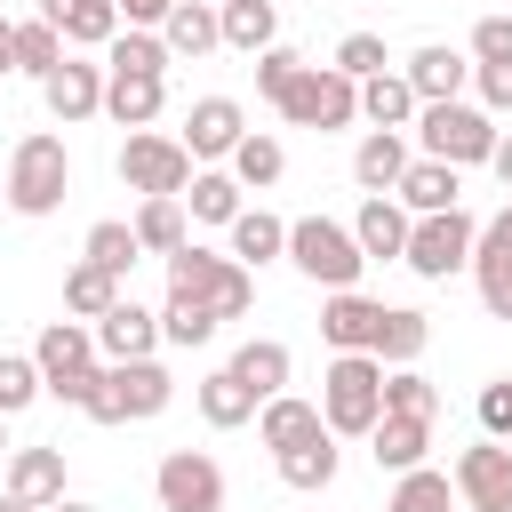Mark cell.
<instances>
[{"instance_id":"45","label":"cell","mask_w":512,"mask_h":512,"mask_svg":"<svg viewBox=\"0 0 512 512\" xmlns=\"http://www.w3.org/2000/svg\"><path fill=\"white\" fill-rule=\"evenodd\" d=\"M40 392H48L40 360H32V352H0V416H24Z\"/></svg>"},{"instance_id":"24","label":"cell","mask_w":512,"mask_h":512,"mask_svg":"<svg viewBox=\"0 0 512 512\" xmlns=\"http://www.w3.org/2000/svg\"><path fill=\"white\" fill-rule=\"evenodd\" d=\"M368 456H376V472H416V464L432 456V424H424V416H376Z\"/></svg>"},{"instance_id":"46","label":"cell","mask_w":512,"mask_h":512,"mask_svg":"<svg viewBox=\"0 0 512 512\" xmlns=\"http://www.w3.org/2000/svg\"><path fill=\"white\" fill-rule=\"evenodd\" d=\"M304 64H312V56H296L288 40H272V48L256 56V96H264V104H280V96L296 88V72H304Z\"/></svg>"},{"instance_id":"25","label":"cell","mask_w":512,"mask_h":512,"mask_svg":"<svg viewBox=\"0 0 512 512\" xmlns=\"http://www.w3.org/2000/svg\"><path fill=\"white\" fill-rule=\"evenodd\" d=\"M192 408H200L216 432H240V424H256V408H264V400H256L232 368H216V376H200V384H192Z\"/></svg>"},{"instance_id":"56","label":"cell","mask_w":512,"mask_h":512,"mask_svg":"<svg viewBox=\"0 0 512 512\" xmlns=\"http://www.w3.org/2000/svg\"><path fill=\"white\" fill-rule=\"evenodd\" d=\"M0 512H40V504H24V496H8V488H0Z\"/></svg>"},{"instance_id":"32","label":"cell","mask_w":512,"mask_h":512,"mask_svg":"<svg viewBox=\"0 0 512 512\" xmlns=\"http://www.w3.org/2000/svg\"><path fill=\"white\" fill-rule=\"evenodd\" d=\"M472 288L488 304V320H512V240H496L480 224V248H472Z\"/></svg>"},{"instance_id":"43","label":"cell","mask_w":512,"mask_h":512,"mask_svg":"<svg viewBox=\"0 0 512 512\" xmlns=\"http://www.w3.org/2000/svg\"><path fill=\"white\" fill-rule=\"evenodd\" d=\"M176 56H168V40L160 32H144V24H120V40L104 48V72H168Z\"/></svg>"},{"instance_id":"48","label":"cell","mask_w":512,"mask_h":512,"mask_svg":"<svg viewBox=\"0 0 512 512\" xmlns=\"http://www.w3.org/2000/svg\"><path fill=\"white\" fill-rule=\"evenodd\" d=\"M464 56L472 64H512V16H480L472 40H464Z\"/></svg>"},{"instance_id":"33","label":"cell","mask_w":512,"mask_h":512,"mask_svg":"<svg viewBox=\"0 0 512 512\" xmlns=\"http://www.w3.org/2000/svg\"><path fill=\"white\" fill-rule=\"evenodd\" d=\"M240 192H248V184H240L232 168H192L184 216H192V224H232V216H240Z\"/></svg>"},{"instance_id":"37","label":"cell","mask_w":512,"mask_h":512,"mask_svg":"<svg viewBox=\"0 0 512 512\" xmlns=\"http://www.w3.org/2000/svg\"><path fill=\"white\" fill-rule=\"evenodd\" d=\"M136 240H144V256H176L184 240H192V224H184V200L176 192H160V200H136Z\"/></svg>"},{"instance_id":"53","label":"cell","mask_w":512,"mask_h":512,"mask_svg":"<svg viewBox=\"0 0 512 512\" xmlns=\"http://www.w3.org/2000/svg\"><path fill=\"white\" fill-rule=\"evenodd\" d=\"M0 72H16V24L0 16Z\"/></svg>"},{"instance_id":"49","label":"cell","mask_w":512,"mask_h":512,"mask_svg":"<svg viewBox=\"0 0 512 512\" xmlns=\"http://www.w3.org/2000/svg\"><path fill=\"white\" fill-rule=\"evenodd\" d=\"M480 432H496V440H512V376H496V384H480Z\"/></svg>"},{"instance_id":"13","label":"cell","mask_w":512,"mask_h":512,"mask_svg":"<svg viewBox=\"0 0 512 512\" xmlns=\"http://www.w3.org/2000/svg\"><path fill=\"white\" fill-rule=\"evenodd\" d=\"M184 152L200 160V168H216V160H232V144L248 136V112L232 104V96H192V112H184Z\"/></svg>"},{"instance_id":"36","label":"cell","mask_w":512,"mask_h":512,"mask_svg":"<svg viewBox=\"0 0 512 512\" xmlns=\"http://www.w3.org/2000/svg\"><path fill=\"white\" fill-rule=\"evenodd\" d=\"M224 168H232L248 192H264V184H280V176H288V144H280L272 128H248V136L232 144V160H224Z\"/></svg>"},{"instance_id":"28","label":"cell","mask_w":512,"mask_h":512,"mask_svg":"<svg viewBox=\"0 0 512 512\" xmlns=\"http://www.w3.org/2000/svg\"><path fill=\"white\" fill-rule=\"evenodd\" d=\"M224 368H232V376H240L256 400H272V392H288V368H296V360H288V344H280V336H248V344H240Z\"/></svg>"},{"instance_id":"30","label":"cell","mask_w":512,"mask_h":512,"mask_svg":"<svg viewBox=\"0 0 512 512\" xmlns=\"http://www.w3.org/2000/svg\"><path fill=\"white\" fill-rule=\"evenodd\" d=\"M8 496L56 504L64 496V448H8Z\"/></svg>"},{"instance_id":"26","label":"cell","mask_w":512,"mask_h":512,"mask_svg":"<svg viewBox=\"0 0 512 512\" xmlns=\"http://www.w3.org/2000/svg\"><path fill=\"white\" fill-rule=\"evenodd\" d=\"M312 432H328L320 424V400H296V392H272L264 408H256V440L280 456V448H296V440H312Z\"/></svg>"},{"instance_id":"44","label":"cell","mask_w":512,"mask_h":512,"mask_svg":"<svg viewBox=\"0 0 512 512\" xmlns=\"http://www.w3.org/2000/svg\"><path fill=\"white\" fill-rule=\"evenodd\" d=\"M384 416H440V384L424 368H384Z\"/></svg>"},{"instance_id":"1","label":"cell","mask_w":512,"mask_h":512,"mask_svg":"<svg viewBox=\"0 0 512 512\" xmlns=\"http://www.w3.org/2000/svg\"><path fill=\"white\" fill-rule=\"evenodd\" d=\"M384 416V360L376 352H336L320 368V424L336 440H368Z\"/></svg>"},{"instance_id":"34","label":"cell","mask_w":512,"mask_h":512,"mask_svg":"<svg viewBox=\"0 0 512 512\" xmlns=\"http://www.w3.org/2000/svg\"><path fill=\"white\" fill-rule=\"evenodd\" d=\"M424 344H432V320H424L416 304H384L376 360H384V368H416V360H424Z\"/></svg>"},{"instance_id":"47","label":"cell","mask_w":512,"mask_h":512,"mask_svg":"<svg viewBox=\"0 0 512 512\" xmlns=\"http://www.w3.org/2000/svg\"><path fill=\"white\" fill-rule=\"evenodd\" d=\"M328 64H336V72H352V80H376V72H392V56H384V40H376V32H344Z\"/></svg>"},{"instance_id":"11","label":"cell","mask_w":512,"mask_h":512,"mask_svg":"<svg viewBox=\"0 0 512 512\" xmlns=\"http://www.w3.org/2000/svg\"><path fill=\"white\" fill-rule=\"evenodd\" d=\"M152 496L160 512H224V464L208 448H168L152 472Z\"/></svg>"},{"instance_id":"54","label":"cell","mask_w":512,"mask_h":512,"mask_svg":"<svg viewBox=\"0 0 512 512\" xmlns=\"http://www.w3.org/2000/svg\"><path fill=\"white\" fill-rule=\"evenodd\" d=\"M488 232H496V240H512V200H504V208L488 216Z\"/></svg>"},{"instance_id":"41","label":"cell","mask_w":512,"mask_h":512,"mask_svg":"<svg viewBox=\"0 0 512 512\" xmlns=\"http://www.w3.org/2000/svg\"><path fill=\"white\" fill-rule=\"evenodd\" d=\"M64 48H72V40H64L48 16H24V24H16V72H24V80H48V72L64 64Z\"/></svg>"},{"instance_id":"29","label":"cell","mask_w":512,"mask_h":512,"mask_svg":"<svg viewBox=\"0 0 512 512\" xmlns=\"http://www.w3.org/2000/svg\"><path fill=\"white\" fill-rule=\"evenodd\" d=\"M272 464H280V480H288L296 496H320V488L336 480V464H344V456H336V432H312V440H296V448H280Z\"/></svg>"},{"instance_id":"6","label":"cell","mask_w":512,"mask_h":512,"mask_svg":"<svg viewBox=\"0 0 512 512\" xmlns=\"http://www.w3.org/2000/svg\"><path fill=\"white\" fill-rule=\"evenodd\" d=\"M288 264H296L320 296H328V288H360V272H368L352 224H336V216H296V224H288Z\"/></svg>"},{"instance_id":"22","label":"cell","mask_w":512,"mask_h":512,"mask_svg":"<svg viewBox=\"0 0 512 512\" xmlns=\"http://www.w3.org/2000/svg\"><path fill=\"white\" fill-rule=\"evenodd\" d=\"M40 16H48L72 48H112V40H120V24H128V16H120V0H40Z\"/></svg>"},{"instance_id":"21","label":"cell","mask_w":512,"mask_h":512,"mask_svg":"<svg viewBox=\"0 0 512 512\" xmlns=\"http://www.w3.org/2000/svg\"><path fill=\"white\" fill-rule=\"evenodd\" d=\"M456 192H464V168H448V160H432V152H416L392 200H400L408 216H440V208H464Z\"/></svg>"},{"instance_id":"16","label":"cell","mask_w":512,"mask_h":512,"mask_svg":"<svg viewBox=\"0 0 512 512\" xmlns=\"http://www.w3.org/2000/svg\"><path fill=\"white\" fill-rule=\"evenodd\" d=\"M168 336H160V312L152 304H136V296H120L104 320H96V352L104 360H152Z\"/></svg>"},{"instance_id":"27","label":"cell","mask_w":512,"mask_h":512,"mask_svg":"<svg viewBox=\"0 0 512 512\" xmlns=\"http://www.w3.org/2000/svg\"><path fill=\"white\" fill-rule=\"evenodd\" d=\"M416 112H424V96L408 88V72L360 80V120H368V128H416Z\"/></svg>"},{"instance_id":"52","label":"cell","mask_w":512,"mask_h":512,"mask_svg":"<svg viewBox=\"0 0 512 512\" xmlns=\"http://www.w3.org/2000/svg\"><path fill=\"white\" fill-rule=\"evenodd\" d=\"M488 168H496V184H504V192H512V128H504V136H496V160H488Z\"/></svg>"},{"instance_id":"51","label":"cell","mask_w":512,"mask_h":512,"mask_svg":"<svg viewBox=\"0 0 512 512\" xmlns=\"http://www.w3.org/2000/svg\"><path fill=\"white\" fill-rule=\"evenodd\" d=\"M168 8H176V0H120V16H128V24H144V32H160V24H168Z\"/></svg>"},{"instance_id":"23","label":"cell","mask_w":512,"mask_h":512,"mask_svg":"<svg viewBox=\"0 0 512 512\" xmlns=\"http://www.w3.org/2000/svg\"><path fill=\"white\" fill-rule=\"evenodd\" d=\"M160 40H168V56H176V64H200V56H216V48H224L216 0H176V8H168V24H160Z\"/></svg>"},{"instance_id":"12","label":"cell","mask_w":512,"mask_h":512,"mask_svg":"<svg viewBox=\"0 0 512 512\" xmlns=\"http://www.w3.org/2000/svg\"><path fill=\"white\" fill-rule=\"evenodd\" d=\"M448 480H456V504L464 512H512V440H472L456 464H448Z\"/></svg>"},{"instance_id":"57","label":"cell","mask_w":512,"mask_h":512,"mask_svg":"<svg viewBox=\"0 0 512 512\" xmlns=\"http://www.w3.org/2000/svg\"><path fill=\"white\" fill-rule=\"evenodd\" d=\"M0 464H8V416H0Z\"/></svg>"},{"instance_id":"58","label":"cell","mask_w":512,"mask_h":512,"mask_svg":"<svg viewBox=\"0 0 512 512\" xmlns=\"http://www.w3.org/2000/svg\"><path fill=\"white\" fill-rule=\"evenodd\" d=\"M0 208H8V184H0Z\"/></svg>"},{"instance_id":"38","label":"cell","mask_w":512,"mask_h":512,"mask_svg":"<svg viewBox=\"0 0 512 512\" xmlns=\"http://www.w3.org/2000/svg\"><path fill=\"white\" fill-rule=\"evenodd\" d=\"M224 232H232V256H240L248 272H256V264H272V256H288V224H280L272 208H240Z\"/></svg>"},{"instance_id":"8","label":"cell","mask_w":512,"mask_h":512,"mask_svg":"<svg viewBox=\"0 0 512 512\" xmlns=\"http://www.w3.org/2000/svg\"><path fill=\"white\" fill-rule=\"evenodd\" d=\"M280 120H288V128H320V136H336V128L360 120V80L336 72V64H304L296 88L280 96Z\"/></svg>"},{"instance_id":"3","label":"cell","mask_w":512,"mask_h":512,"mask_svg":"<svg viewBox=\"0 0 512 512\" xmlns=\"http://www.w3.org/2000/svg\"><path fill=\"white\" fill-rule=\"evenodd\" d=\"M0 184H8V216H56L64 192H72V152H64V136H48V128L16 136Z\"/></svg>"},{"instance_id":"10","label":"cell","mask_w":512,"mask_h":512,"mask_svg":"<svg viewBox=\"0 0 512 512\" xmlns=\"http://www.w3.org/2000/svg\"><path fill=\"white\" fill-rule=\"evenodd\" d=\"M472 248H480V216L464 208H440V216H416L408 224V272L416 280H448V272H472Z\"/></svg>"},{"instance_id":"55","label":"cell","mask_w":512,"mask_h":512,"mask_svg":"<svg viewBox=\"0 0 512 512\" xmlns=\"http://www.w3.org/2000/svg\"><path fill=\"white\" fill-rule=\"evenodd\" d=\"M40 512H96V504H80V496H56V504H40Z\"/></svg>"},{"instance_id":"50","label":"cell","mask_w":512,"mask_h":512,"mask_svg":"<svg viewBox=\"0 0 512 512\" xmlns=\"http://www.w3.org/2000/svg\"><path fill=\"white\" fill-rule=\"evenodd\" d=\"M472 88L488 112H512V64H472Z\"/></svg>"},{"instance_id":"35","label":"cell","mask_w":512,"mask_h":512,"mask_svg":"<svg viewBox=\"0 0 512 512\" xmlns=\"http://www.w3.org/2000/svg\"><path fill=\"white\" fill-rule=\"evenodd\" d=\"M384 512H464V504H456V480L440 464H416V472H392Z\"/></svg>"},{"instance_id":"14","label":"cell","mask_w":512,"mask_h":512,"mask_svg":"<svg viewBox=\"0 0 512 512\" xmlns=\"http://www.w3.org/2000/svg\"><path fill=\"white\" fill-rule=\"evenodd\" d=\"M376 328H384V304L360 296V288H328L320 296V336L328 352H376Z\"/></svg>"},{"instance_id":"20","label":"cell","mask_w":512,"mask_h":512,"mask_svg":"<svg viewBox=\"0 0 512 512\" xmlns=\"http://www.w3.org/2000/svg\"><path fill=\"white\" fill-rule=\"evenodd\" d=\"M168 112V72H104V120L152 128Z\"/></svg>"},{"instance_id":"7","label":"cell","mask_w":512,"mask_h":512,"mask_svg":"<svg viewBox=\"0 0 512 512\" xmlns=\"http://www.w3.org/2000/svg\"><path fill=\"white\" fill-rule=\"evenodd\" d=\"M160 264H168V288L208 296V304H216V320H240V312L256 304V272H248L240 256H216V248L184 240V248H176V256H160Z\"/></svg>"},{"instance_id":"9","label":"cell","mask_w":512,"mask_h":512,"mask_svg":"<svg viewBox=\"0 0 512 512\" xmlns=\"http://www.w3.org/2000/svg\"><path fill=\"white\" fill-rule=\"evenodd\" d=\"M192 152H184V136H160V128H128V144H120V184L136 192V200H160V192H176L184 200V184H192Z\"/></svg>"},{"instance_id":"4","label":"cell","mask_w":512,"mask_h":512,"mask_svg":"<svg viewBox=\"0 0 512 512\" xmlns=\"http://www.w3.org/2000/svg\"><path fill=\"white\" fill-rule=\"evenodd\" d=\"M32 360H40V376H48V400L88 408V392H96V376H104L96 320H48V328H40V344H32Z\"/></svg>"},{"instance_id":"15","label":"cell","mask_w":512,"mask_h":512,"mask_svg":"<svg viewBox=\"0 0 512 512\" xmlns=\"http://www.w3.org/2000/svg\"><path fill=\"white\" fill-rule=\"evenodd\" d=\"M40 104H48V120H96L104 112V64H80V56H64L48 80H40Z\"/></svg>"},{"instance_id":"18","label":"cell","mask_w":512,"mask_h":512,"mask_svg":"<svg viewBox=\"0 0 512 512\" xmlns=\"http://www.w3.org/2000/svg\"><path fill=\"white\" fill-rule=\"evenodd\" d=\"M408 224H416V216H408L392 192H368L360 216H352V240H360L368 264H400V256H408Z\"/></svg>"},{"instance_id":"5","label":"cell","mask_w":512,"mask_h":512,"mask_svg":"<svg viewBox=\"0 0 512 512\" xmlns=\"http://www.w3.org/2000/svg\"><path fill=\"white\" fill-rule=\"evenodd\" d=\"M176 400V376L160 368V360H104V376H96V392H88V424H144V416H160Z\"/></svg>"},{"instance_id":"42","label":"cell","mask_w":512,"mask_h":512,"mask_svg":"<svg viewBox=\"0 0 512 512\" xmlns=\"http://www.w3.org/2000/svg\"><path fill=\"white\" fill-rule=\"evenodd\" d=\"M80 256L128 280V272H136V256H144V240H136V224H120V216H104V224H88V240H80Z\"/></svg>"},{"instance_id":"19","label":"cell","mask_w":512,"mask_h":512,"mask_svg":"<svg viewBox=\"0 0 512 512\" xmlns=\"http://www.w3.org/2000/svg\"><path fill=\"white\" fill-rule=\"evenodd\" d=\"M400 72H408V88H416L424 104H448V96H464V88H472V56H464V48H448V40H424Z\"/></svg>"},{"instance_id":"2","label":"cell","mask_w":512,"mask_h":512,"mask_svg":"<svg viewBox=\"0 0 512 512\" xmlns=\"http://www.w3.org/2000/svg\"><path fill=\"white\" fill-rule=\"evenodd\" d=\"M408 136H416V152H432V160H448V168H488L504 128H496V112H488V104L448 96V104H424Z\"/></svg>"},{"instance_id":"31","label":"cell","mask_w":512,"mask_h":512,"mask_svg":"<svg viewBox=\"0 0 512 512\" xmlns=\"http://www.w3.org/2000/svg\"><path fill=\"white\" fill-rule=\"evenodd\" d=\"M216 24H224V48H240V56H264L280 40V8L272 0H216Z\"/></svg>"},{"instance_id":"17","label":"cell","mask_w":512,"mask_h":512,"mask_svg":"<svg viewBox=\"0 0 512 512\" xmlns=\"http://www.w3.org/2000/svg\"><path fill=\"white\" fill-rule=\"evenodd\" d=\"M408 160H416L408 128H368V136L352 144V184H360V192H400Z\"/></svg>"},{"instance_id":"40","label":"cell","mask_w":512,"mask_h":512,"mask_svg":"<svg viewBox=\"0 0 512 512\" xmlns=\"http://www.w3.org/2000/svg\"><path fill=\"white\" fill-rule=\"evenodd\" d=\"M216 328H224V320H216V304H208V296L168 288V304H160V336H168V344H184V352H192V344H208Z\"/></svg>"},{"instance_id":"39","label":"cell","mask_w":512,"mask_h":512,"mask_svg":"<svg viewBox=\"0 0 512 512\" xmlns=\"http://www.w3.org/2000/svg\"><path fill=\"white\" fill-rule=\"evenodd\" d=\"M120 296H128V288H120V272H104V264H88V256L64 272V312H72V320H104Z\"/></svg>"}]
</instances>
